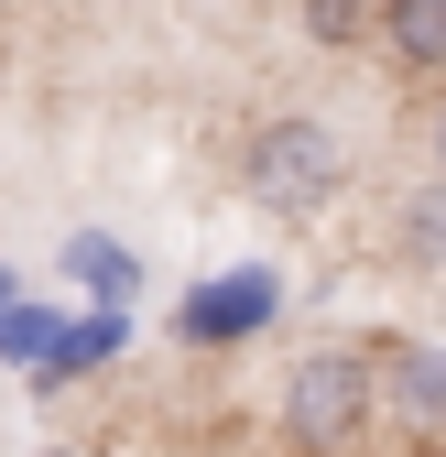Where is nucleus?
Here are the masks:
<instances>
[{
	"label": "nucleus",
	"mask_w": 446,
	"mask_h": 457,
	"mask_svg": "<svg viewBox=\"0 0 446 457\" xmlns=\"http://www.w3.org/2000/svg\"><path fill=\"white\" fill-rule=\"evenodd\" d=\"M240 196L261 218H326L349 196V142L316 109H272V120L240 131Z\"/></svg>",
	"instance_id": "f257e3e1"
},
{
	"label": "nucleus",
	"mask_w": 446,
	"mask_h": 457,
	"mask_svg": "<svg viewBox=\"0 0 446 457\" xmlns=\"http://www.w3.org/2000/svg\"><path fill=\"white\" fill-rule=\"evenodd\" d=\"M370 425H381L370 349H305V360L284 370V436H294L305 457H349Z\"/></svg>",
	"instance_id": "f03ea898"
},
{
	"label": "nucleus",
	"mask_w": 446,
	"mask_h": 457,
	"mask_svg": "<svg viewBox=\"0 0 446 457\" xmlns=\"http://www.w3.org/2000/svg\"><path fill=\"white\" fill-rule=\"evenodd\" d=\"M370 381H381V414L392 425H446V349L435 337H381Z\"/></svg>",
	"instance_id": "7ed1b4c3"
},
{
	"label": "nucleus",
	"mask_w": 446,
	"mask_h": 457,
	"mask_svg": "<svg viewBox=\"0 0 446 457\" xmlns=\"http://www.w3.org/2000/svg\"><path fill=\"white\" fill-rule=\"evenodd\" d=\"M370 33L403 77H446V0H370Z\"/></svg>",
	"instance_id": "20e7f679"
},
{
	"label": "nucleus",
	"mask_w": 446,
	"mask_h": 457,
	"mask_svg": "<svg viewBox=\"0 0 446 457\" xmlns=\"http://www.w3.org/2000/svg\"><path fill=\"white\" fill-rule=\"evenodd\" d=\"M392 262L446 272V186H414V196L392 207Z\"/></svg>",
	"instance_id": "39448f33"
},
{
	"label": "nucleus",
	"mask_w": 446,
	"mask_h": 457,
	"mask_svg": "<svg viewBox=\"0 0 446 457\" xmlns=\"http://www.w3.org/2000/svg\"><path fill=\"white\" fill-rule=\"evenodd\" d=\"M261 316H272V283H218V295L186 305V337L218 349V337H240V327H261Z\"/></svg>",
	"instance_id": "423d86ee"
},
{
	"label": "nucleus",
	"mask_w": 446,
	"mask_h": 457,
	"mask_svg": "<svg viewBox=\"0 0 446 457\" xmlns=\"http://www.w3.org/2000/svg\"><path fill=\"white\" fill-rule=\"evenodd\" d=\"M305 33L316 44H359L370 33V0H305Z\"/></svg>",
	"instance_id": "0eeeda50"
},
{
	"label": "nucleus",
	"mask_w": 446,
	"mask_h": 457,
	"mask_svg": "<svg viewBox=\"0 0 446 457\" xmlns=\"http://www.w3.org/2000/svg\"><path fill=\"white\" fill-rule=\"evenodd\" d=\"M425 153H435V186H446V87H435V109H425Z\"/></svg>",
	"instance_id": "6e6552de"
},
{
	"label": "nucleus",
	"mask_w": 446,
	"mask_h": 457,
	"mask_svg": "<svg viewBox=\"0 0 446 457\" xmlns=\"http://www.w3.org/2000/svg\"><path fill=\"white\" fill-rule=\"evenodd\" d=\"M33 457H87V446H66V436H54V446H33Z\"/></svg>",
	"instance_id": "1a4fd4ad"
}]
</instances>
